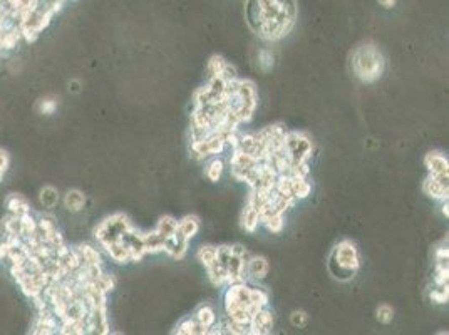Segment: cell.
Here are the masks:
<instances>
[{
	"instance_id": "1",
	"label": "cell",
	"mask_w": 449,
	"mask_h": 335,
	"mask_svg": "<svg viewBox=\"0 0 449 335\" xmlns=\"http://www.w3.org/2000/svg\"><path fill=\"white\" fill-rule=\"evenodd\" d=\"M246 24L251 32L265 42H278L297 24L295 0H246Z\"/></svg>"
},
{
	"instance_id": "2",
	"label": "cell",
	"mask_w": 449,
	"mask_h": 335,
	"mask_svg": "<svg viewBox=\"0 0 449 335\" xmlns=\"http://www.w3.org/2000/svg\"><path fill=\"white\" fill-rule=\"evenodd\" d=\"M268 305H270V293L258 283L238 282L224 287L223 310L227 320L243 327L246 335L253 315Z\"/></svg>"
},
{
	"instance_id": "3",
	"label": "cell",
	"mask_w": 449,
	"mask_h": 335,
	"mask_svg": "<svg viewBox=\"0 0 449 335\" xmlns=\"http://www.w3.org/2000/svg\"><path fill=\"white\" fill-rule=\"evenodd\" d=\"M352 72L362 84H376L386 72V57L372 41L359 44L350 57Z\"/></svg>"
},
{
	"instance_id": "4",
	"label": "cell",
	"mask_w": 449,
	"mask_h": 335,
	"mask_svg": "<svg viewBox=\"0 0 449 335\" xmlns=\"http://www.w3.org/2000/svg\"><path fill=\"white\" fill-rule=\"evenodd\" d=\"M327 268L337 282H350L360 270V255L352 240H342L333 245L328 255Z\"/></svg>"
},
{
	"instance_id": "5",
	"label": "cell",
	"mask_w": 449,
	"mask_h": 335,
	"mask_svg": "<svg viewBox=\"0 0 449 335\" xmlns=\"http://www.w3.org/2000/svg\"><path fill=\"white\" fill-rule=\"evenodd\" d=\"M129 227H133V221L124 213H114V215L104 218L94 230V237L102 248L111 243L121 241L124 232Z\"/></svg>"
},
{
	"instance_id": "6",
	"label": "cell",
	"mask_w": 449,
	"mask_h": 335,
	"mask_svg": "<svg viewBox=\"0 0 449 335\" xmlns=\"http://www.w3.org/2000/svg\"><path fill=\"white\" fill-rule=\"evenodd\" d=\"M196 325L200 328V335H216L221 333V323L218 320L215 307L210 304H201L191 314Z\"/></svg>"
},
{
	"instance_id": "7",
	"label": "cell",
	"mask_w": 449,
	"mask_h": 335,
	"mask_svg": "<svg viewBox=\"0 0 449 335\" xmlns=\"http://www.w3.org/2000/svg\"><path fill=\"white\" fill-rule=\"evenodd\" d=\"M424 164L426 168H428L429 176H434L442 181H449V161L442 153L429 151L424 158Z\"/></svg>"
},
{
	"instance_id": "8",
	"label": "cell",
	"mask_w": 449,
	"mask_h": 335,
	"mask_svg": "<svg viewBox=\"0 0 449 335\" xmlns=\"http://www.w3.org/2000/svg\"><path fill=\"white\" fill-rule=\"evenodd\" d=\"M273 327H275V317L270 307L261 309L258 314H255L248 325V335H267L272 333Z\"/></svg>"
},
{
	"instance_id": "9",
	"label": "cell",
	"mask_w": 449,
	"mask_h": 335,
	"mask_svg": "<svg viewBox=\"0 0 449 335\" xmlns=\"http://www.w3.org/2000/svg\"><path fill=\"white\" fill-rule=\"evenodd\" d=\"M270 272V262L261 255H251L246 262V280L251 283H260Z\"/></svg>"
},
{
	"instance_id": "10",
	"label": "cell",
	"mask_w": 449,
	"mask_h": 335,
	"mask_svg": "<svg viewBox=\"0 0 449 335\" xmlns=\"http://www.w3.org/2000/svg\"><path fill=\"white\" fill-rule=\"evenodd\" d=\"M423 191L436 201H446L449 196V181L437 179L434 176H426L423 183Z\"/></svg>"
},
{
	"instance_id": "11",
	"label": "cell",
	"mask_w": 449,
	"mask_h": 335,
	"mask_svg": "<svg viewBox=\"0 0 449 335\" xmlns=\"http://www.w3.org/2000/svg\"><path fill=\"white\" fill-rule=\"evenodd\" d=\"M200 227H201L200 218L195 216V215H188V216H184L178 221L174 237L183 240V241H188V243H190V241L193 240L196 235H198Z\"/></svg>"
},
{
	"instance_id": "12",
	"label": "cell",
	"mask_w": 449,
	"mask_h": 335,
	"mask_svg": "<svg viewBox=\"0 0 449 335\" xmlns=\"http://www.w3.org/2000/svg\"><path fill=\"white\" fill-rule=\"evenodd\" d=\"M240 227H242V230H245L246 233H255L256 230L261 227L260 213L256 211L253 206L246 205V203L242 211V216H240Z\"/></svg>"
},
{
	"instance_id": "13",
	"label": "cell",
	"mask_w": 449,
	"mask_h": 335,
	"mask_svg": "<svg viewBox=\"0 0 449 335\" xmlns=\"http://www.w3.org/2000/svg\"><path fill=\"white\" fill-rule=\"evenodd\" d=\"M176 225H178V219H174L173 216H169V215L161 216L160 221L156 223L155 230H156V233L163 238L164 248H166V241H169V240L174 237V232H176Z\"/></svg>"
},
{
	"instance_id": "14",
	"label": "cell",
	"mask_w": 449,
	"mask_h": 335,
	"mask_svg": "<svg viewBox=\"0 0 449 335\" xmlns=\"http://www.w3.org/2000/svg\"><path fill=\"white\" fill-rule=\"evenodd\" d=\"M64 206L72 213L81 211L86 206V195L79 190H69L64 196Z\"/></svg>"
},
{
	"instance_id": "15",
	"label": "cell",
	"mask_w": 449,
	"mask_h": 335,
	"mask_svg": "<svg viewBox=\"0 0 449 335\" xmlns=\"http://www.w3.org/2000/svg\"><path fill=\"white\" fill-rule=\"evenodd\" d=\"M144 246L147 255H156V253H164V241L160 235L156 233V230L151 232H144Z\"/></svg>"
},
{
	"instance_id": "16",
	"label": "cell",
	"mask_w": 449,
	"mask_h": 335,
	"mask_svg": "<svg viewBox=\"0 0 449 335\" xmlns=\"http://www.w3.org/2000/svg\"><path fill=\"white\" fill-rule=\"evenodd\" d=\"M76 250H78L82 263H86V265H102V256L94 246L79 245V246H76Z\"/></svg>"
},
{
	"instance_id": "17",
	"label": "cell",
	"mask_w": 449,
	"mask_h": 335,
	"mask_svg": "<svg viewBox=\"0 0 449 335\" xmlns=\"http://www.w3.org/2000/svg\"><path fill=\"white\" fill-rule=\"evenodd\" d=\"M223 171H224V163L221 158L218 156H213L210 158V161L206 163L205 166V176L211 181V183H216V181H220L221 176H223Z\"/></svg>"
},
{
	"instance_id": "18",
	"label": "cell",
	"mask_w": 449,
	"mask_h": 335,
	"mask_svg": "<svg viewBox=\"0 0 449 335\" xmlns=\"http://www.w3.org/2000/svg\"><path fill=\"white\" fill-rule=\"evenodd\" d=\"M39 200H41V205L46 208V210H54V208L57 206V203H59L57 190L52 188V186H46L44 190H41Z\"/></svg>"
},
{
	"instance_id": "19",
	"label": "cell",
	"mask_w": 449,
	"mask_h": 335,
	"mask_svg": "<svg viewBox=\"0 0 449 335\" xmlns=\"http://www.w3.org/2000/svg\"><path fill=\"white\" fill-rule=\"evenodd\" d=\"M173 333H179V335H200V328L198 325H196L195 318L188 315L181 318V322L178 323L176 327H174Z\"/></svg>"
},
{
	"instance_id": "20",
	"label": "cell",
	"mask_w": 449,
	"mask_h": 335,
	"mask_svg": "<svg viewBox=\"0 0 449 335\" xmlns=\"http://www.w3.org/2000/svg\"><path fill=\"white\" fill-rule=\"evenodd\" d=\"M261 227L270 233H280L285 227V215H270L261 219Z\"/></svg>"
},
{
	"instance_id": "21",
	"label": "cell",
	"mask_w": 449,
	"mask_h": 335,
	"mask_svg": "<svg viewBox=\"0 0 449 335\" xmlns=\"http://www.w3.org/2000/svg\"><path fill=\"white\" fill-rule=\"evenodd\" d=\"M227 65H228V62L221 56H211L210 60H208V64H206L208 78H213V76H223Z\"/></svg>"
},
{
	"instance_id": "22",
	"label": "cell",
	"mask_w": 449,
	"mask_h": 335,
	"mask_svg": "<svg viewBox=\"0 0 449 335\" xmlns=\"http://www.w3.org/2000/svg\"><path fill=\"white\" fill-rule=\"evenodd\" d=\"M196 258H198V262L201 263V265L208 268L213 262L216 260V246H213V245L200 246L198 251H196Z\"/></svg>"
},
{
	"instance_id": "23",
	"label": "cell",
	"mask_w": 449,
	"mask_h": 335,
	"mask_svg": "<svg viewBox=\"0 0 449 335\" xmlns=\"http://www.w3.org/2000/svg\"><path fill=\"white\" fill-rule=\"evenodd\" d=\"M7 210L9 213H12V215H24V213H29L30 208L29 205H27V201L24 200V198L20 196H10L7 200Z\"/></svg>"
},
{
	"instance_id": "24",
	"label": "cell",
	"mask_w": 449,
	"mask_h": 335,
	"mask_svg": "<svg viewBox=\"0 0 449 335\" xmlns=\"http://www.w3.org/2000/svg\"><path fill=\"white\" fill-rule=\"evenodd\" d=\"M273 65H275V56H273L272 49H268V47L260 49V51H258V67H260V70L268 72V70L273 69Z\"/></svg>"
},
{
	"instance_id": "25",
	"label": "cell",
	"mask_w": 449,
	"mask_h": 335,
	"mask_svg": "<svg viewBox=\"0 0 449 335\" xmlns=\"http://www.w3.org/2000/svg\"><path fill=\"white\" fill-rule=\"evenodd\" d=\"M376 318L379 320V323H382V325H389V323L394 320V309L387 304L379 305L376 309Z\"/></svg>"
},
{
	"instance_id": "26",
	"label": "cell",
	"mask_w": 449,
	"mask_h": 335,
	"mask_svg": "<svg viewBox=\"0 0 449 335\" xmlns=\"http://www.w3.org/2000/svg\"><path fill=\"white\" fill-rule=\"evenodd\" d=\"M97 285H99V288L104 293L113 292V290L116 288V277H114L113 273L102 272V275L97 278Z\"/></svg>"
},
{
	"instance_id": "27",
	"label": "cell",
	"mask_w": 449,
	"mask_h": 335,
	"mask_svg": "<svg viewBox=\"0 0 449 335\" xmlns=\"http://www.w3.org/2000/svg\"><path fill=\"white\" fill-rule=\"evenodd\" d=\"M290 322H292L293 327L304 328L307 325V322H309V315H307V312L304 310H293L292 315H290Z\"/></svg>"
},
{
	"instance_id": "28",
	"label": "cell",
	"mask_w": 449,
	"mask_h": 335,
	"mask_svg": "<svg viewBox=\"0 0 449 335\" xmlns=\"http://www.w3.org/2000/svg\"><path fill=\"white\" fill-rule=\"evenodd\" d=\"M20 27V34H22V39H24L27 44H32L37 41V37H39V32H37L32 25H19Z\"/></svg>"
},
{
	"instance_id": "29",
	"label": "cell",
	"mask_w": 449,
	"mask_h": 335,
	"mask_svg": "<svg viewBox=\"0 0 449 335\" xmlns=\"http://www.w3.org/2000/svg\"><path fill=\"white\" fill-rule=\"evenodd\" d=\"M56 107H57V102L54 101V99H44L41 102V111L44 114H52L56 111Z\"/></svg>"
},
{
	"instance_id": "30",
	"label": "cell",
	"mask_w": 449,
	"mask_h": 335,
	"mask_svg": "<svg viewBox=\"0 0 449 335\" xmlns=\"http://www.w3.org/2000/svg\"><path fill=\"white\" fill-rule=\"evenodd\" d=\"M377 2H379V5H382L384 9H392V7H396L397 0H377Z\"/></svg>"
}]
</instances>
